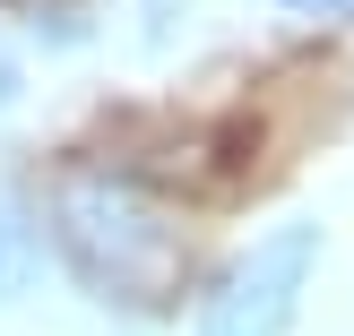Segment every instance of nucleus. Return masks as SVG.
I'll return each instance as SVG.
<instances>
[{
    "instance_id": "39448f33",
    "label": "nucleus",
    "mask_w": 354,
    "mask_h": 336,
    "mask_svg": "<svg viewBox=\"0 0 354 336\" xmlns=\"http://www.w3.org/2000/svg\"><path fill=\"white\" fill-rule=\"evenodd\" d=\"M294 9H354V0H294Z\"/></svg>"
},
{
    "instance_id": "f03ea898",
    "label": "nucleus",
    "mask_w": 354,
    "mask_h": 336,
    "mask_svg": "<svg viewBox=\"0 0 354 336\" xmlns=\"http://www.w3.org/2000/svg\"><path fill=\"white\" fill-rule=\"evenodd\" d=\"M311 259H320V224H277V233H259L251 250L216 276V293L199 302V336H286Z\"/></svg>"
},
{
    "instance_id": "7ed1b4c3",
    "label": "nucleus",
    "mask_w": 354,
    "mask_h": 336,
    "mask_svg": "<svg viewBox=\"0 0 354 336\" xmlns=\"http://www.w3.org/2000/svg\"><path fill=\"white\" fill-rule=\"evenodd\" d=\"M26 276H35V224L17 216L9 199H0V302H9V293L26 285Z\"/></svg>"
},
{
    "instance_id": "f257e3e1",
    "label": "nucleus",
    "mask_w": 354,
    "mask_h": 336,
    "mask_svg": "<svg viewBox=\"0 0 354 336\" xmlns=\"http://www.w3.org/2000/svg\"><path fill=\"white\" fill-rule=\"evenodd\" d=\"M52 233L78 285L121 310H156L182 276V224L121 172H69L52 199Z\"/></svg>"
},
{
    "instance_id": "20e7f679",
    "label": "nucleus",
    "mask_w": 354,
    "mask_h": 336,
    "mask_svg": "<svg viewBox=\"0 0 354 336\" xmlns=\"http://www.w3.org/2000/svg\"><path fill=\"white\" fill-rule=\"evenodd\" d=\"M17 86H26V78H17V52L0 43V103H17Z\"/></svg>"
}]
</instances>
